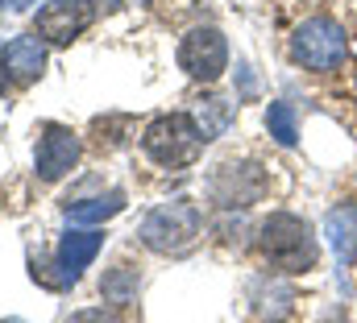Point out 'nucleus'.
<instances>
[{"mask_svg": "<svg viewBox=\"0 0 357 323\" xmlns=\"http://www.w3.org/2000/svg\"><path fill=\"white\" fill-rule=\"evenodd\" d=\"M258 249H262V257H266V265L274 274H307L320 257L312 224L303 216H291V212H274V216L262 220Z\"/></svg>", "mask_w": 357, "mask_h": 323, "instance_id": "1", "label": "nucleus"}, {"mask_svg": "<svg viewBox=\"0 0 357 323\" xmlns=\"http://www.w3.org/2000/svg\"><path fill=\"white\" fill-rule=\"evenodd\" d=\"M199 233H204V212H199V203H191V199L158 203V207L142 220V228H137L142 244L154 249V253H187L191 244L199 241Z\"/></svg>", "mask_w": 357, "mask_h": 323, "instance_id": "2", "label": "nucleus"}, {"mask_svg": "<svg viewBox=\"0 0 357 323\" xmlns=\"http://www.w3.org/2000/svg\"><path fill=\"white\" fill-rule=\"evenodd\" d=\"M345 54H349V42L333 17H307L291 33V63L303 71H316V75L337 71L345 63Z\"/></svg>", "mask_w": 357, "mask_h": 323, "instance_id": "3", "label": "nucleus"}, {"mask_svg": "<svg viewBox=\"0 0 357 323\" xmlns=\"http://www.w3.org/2000/svg\"><path fill=\"white\" fill-rule=\"evenodd\" d=\"M204 145H208V141L199 137V129H195L191 112L158 116V120L142 133V150L158 162V166H171V170H175V166H191L195 154H199Z\"/></svg>", "mask_w": 357, "mask_h": 323, "instance_id": "4", "label": "nucleus"}, {"mask_svg": "<svg viewBox=\"0 0 357 323\" xmlns=\"http://www.w3.org/2000/svg\"><path fill=\"white\" fill-rule=\"evenodd\" d=\"M266 187H270V178L258 162H220L216 174L208 178V195H212V203L225 207V212L262 203Z\"/></svg>", "mask_w": 357, "mask_h": 323, "instance_id": "5", "label": "nucleus"}, {"mask_svg": "<svg viewBox=\"0 0 357 323\" xmlns=\"http://www.w3.org/2000/svg\"><path fill=\"white\" fill-rule=\"evenodd\" d=\"M178 67L195 83H212L225 75L229 67V42L216 25H195L183 42H178Z\"/></svg>", "mask_w": 357, "mask_h": 323, "instance_id": "6", "label": "nucleus"}, {"mask_svg": "<svg viewBox=\"0 0 357 323\" xmlns=\"http://www.w3.org/2000/svg\"><path fill=\"white\" fill-rule=\"evenodd\" d=\"M91 17H96V13H91L88 0H50V4H42V8H38L33 29H38V38H42V42L67 46L71 38H79V33L88 29Z\"/></svg>", "mask_w": 357, "mask_h": 323, "instance_id": "7", "label": "nucleus"}, {"mask_svg": "<svg viewBox=\"0 0 357 323\" xmlns=\"http://www.w3.org/2000/svg\"><path fill=\"white\" fill-rule=\"evenodd\" d=\"M75 162H79V137L67 125H46L42 141H38V178L59 182Z\"/></svg>", "mask_w": 357, "mask_h": 323, "instance_id": "8", "label": "nucleus"}, {"mask_svg": "<svg viewBox=\"0 0 357 323\" xmlns=\"http://www.w3.org/2000/svg\"><path fill=\"white\" fill-rule=\"evenodd\" d=\"M100 249H104V233L84 228V224H79V228H71V233L59 241V269H63V278H67V282H75L91 261L100 257Z\"/></svg>", "mask_w": 357, "mask_h": 323, "instance_id": "9", "label": "nucleus"}, {"mask_svg": "<svg viewBox=\"0 0 357 323\" xmlns=\"http://www.w3.org/2000/svg\"><path fill=\"white\" fill-rule=\"evenodd\" d=\"M0 63L13 79L29 83L46 67V46H42V38H13L8 46H0Z\"/></svg>", "mask_w": 357, "mask_h": 323, "instance_id": "10", "label": "nucleus"}, {"mask_svg": "<svg viewBox=\"0 0 357 323\" xmlns=\"http://www.w3.org/2000/svg\"><path fill=\"white\" fill-rule=\"evenodd\" d=\"M324 237H328V249L337 253V261L354 265L357 261V207L354 203H341L324 216Z\"/></svg>", "mask_w": 357, "mask_h": 323, "instance_id": "11", "label": "nucleus"}, {"mask_svg": "<svg viewBox=\"0 0 357 323\" xmlns=\"http://www.w3.org/2000/svg\"><path fill=\"white\" fill-rule=\"evenodd\" d=\"M125 212V195L121 191H108V195H96V199H75V203H67V220L71 224H104V220H112V216H121Z\"/></svg>", "mask_w": 357, "mask_h": 323, "instance_id": "12", "label": "nucleus"}, {"mask_svg": "<svg viewBox=\"0 0 357 323\" xmlns=\"http://www.w3.org/2000/svg\"><path fill=\"white\" fill-rule=\"evenodd\" d=\"M191 120H195V129H199L204 141H216V137L233 125V104L220 100V95H208V100H199V104L191 108Z\"/></svg>", "mask_w": 357, "mask_h": 323, "instance_id": "13", "label": "nucleus"}, {"mask_svg": "<svg viewBox=\"0 0 357 323\" xmlns=\"http://www.w3.org/2000/svg\"><path fill=\"white\" fill-rule=\"evenodd\" d=\"M266 129H270V137L278 141V145H295L299 141V120H295V108L287 104V100H274L266 108Z\"/></svg>", "mask_w": 357, "mask_h": 323, "instance_id": "14", "label": "nucleus"}, {"mask_svg": "<svg viewBox=\"0 0 357 323\" xmlns=\"http://www.w3.org/2000/svg\"><path fill=\"white\" fill-rule=\"evenodd\" d=\"M100 294H104L108 303H129V299L137 294V269H129V265H121V269H108V274H104V286H100Z\"/></svg>", "mask_w": 357, "mask_h": 323, "instance_id": "15", "label": "nucleus"}, {"mask_svg": "<svg viewBox=\"0 0 357 323\" xmlns=\"http://www.w3.org/2000/svg\"><path fill=\"white\" fill-rule=\"evenodd\" d=\"M63 323H116L108 311H100V307H88V311H75L71 320H63Z\"/></svg>", "mask_w": 357, "mask_h": 323, "instance_id": "16", "label": "nucleus"}, {"mask_svg": "<svg viewBox=\"0 0 357 323\" xmlns=\"http://www.w3.org/2000/svg\"><path fill=\"white\" fill-rule=\"evenodd\" d=\"M4 323H25V320H4Z\"/></svg>", "mask_w": 357, "mask_h": 323, "instance_id": "17", "label": "nucleus"}, {"mask_svg": "<svg viewBox=\"0 0 357 323\" xmlns=\"http://www.w3.org/2000/svg\"><path fill=\"white\" fill-rule=\"evenodd\" d=\"M0 4H4V0H0Z\"/></svg>", "mask_w": 357, "mask_h": 323, "instance_id": "18", "label": "nucleus"}]
</instances>
